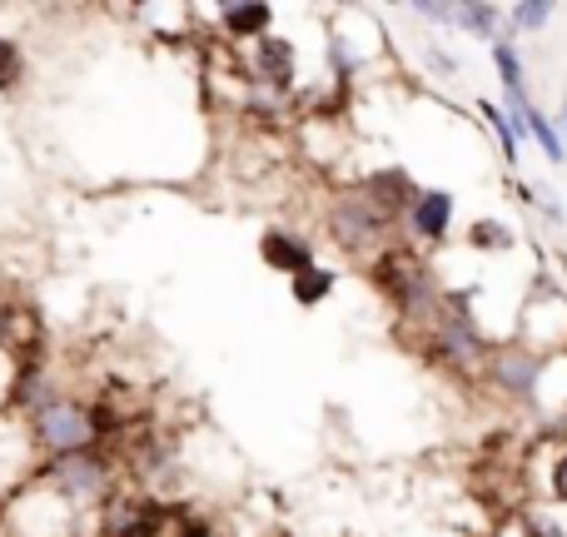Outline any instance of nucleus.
Instances as JSON below:
<instances>
[{"label":"nucleus","instance_id":"nucleus-1","mask_svg":"<svg viewBox=\"0 0 567 537\" xmlns=\"http://www.w3.org/2000/svg\"><path fill=\"white\" fill-rule=\"evenodd\" d=\"M30 438L50 453V458H65V453H90L95 448V413L80 399H50L30 413Z\"/></svg>","mask_w":567,"mask_h":537},{"label":"nucleus","instance_id":"nucleus-2","mask_svg":"<svg viewBox=\"0 0 567 537\" xmlns=\"http://www.w3.org/2000/svg\"><path fill=\"white\" fill-rule=\"evenodd\" d=\"M373 279H379L383 289L393 293V303H399L403 313H433V303H439L433 269L423 265V259H413L409 249H393V255H383L379 265H373Z\"/></svg>","mask_w":567,"mask_h":537},{"label":"nucleus","instance_id":"nucleus-3","mask_svg":"<svg viewBox=\"0 0 567 537\" xmlns=\"http://www.w3.org/2000/svg\"><path fill=\"white\" fill-rule=\"evenodd\" d=\"M40 483H50L65 503H95L100 493L110 488V468H105V458H100L95 448L90 453H65V458H50L45 468H40Z\"/></svg>","mask_w":567,"mask_h":537},{"label":"nucleus","instance_id":"nucleus-4","mask_svg":"<svg viewBox=\"0 0 567 537\" xmlns=\"http://www.w3.org/2000/svg\"><path fill=\"white\" fill-rule=\"evenodd\" d=\"M383 225H389V219L363 195H343L339 209H333V239H343V245H363V239L383 235Z\"/></svg>","mask_w":567,"mask_h":537},{"label":"nucleus","instance_id":"nucleus-5","mask_svg":"<svg viewBox=\"0 0 567 537\" xmlns=\"http://www.w3.org/2000/svg\"><path fill=\"white\" fill-rule=\"evenodd\" d=\"M409 225H413V235H419V239L439 245V239L449 235V225H453V195H449V189H423V195H413Z\"/></svg>","mask_w":567,"mask_h":537},{"label":"nucleus","instance_id":"nucleus-6","mask_svg":"<svg viewBox=\"0 0 567 537\" xmlns=\"http://www.w3.org/2000/svg\"><path fill=\"white\" fill-rule=\"evenodd\" d=\"M255 75L265 80V85H293V45L279 35H259L255 40Z\"/></svg>","mask_w":567,"mask_h":537},{"label":"nucleus","instance_id":"nucleus-7","mask_svg":"<svg viewBox=\"0 0 567 537\" xmlns=\"http://www.w3.org/2000/svg\"><path fill=\"white\" fill-rule=\"evenodd\" d=\"M259 255H265V265L279 269V273H299V269L313 265V249L303 245L299 235H284V229H269L265 245H259Z\"/></svg>","mask_w":567,"mask_h":537},{"label":"nucleus","instance_id":"nucleus-8","mask_svg":"<svg viewBox=\"0 0 567 537\" xmlns=\"http://www.w3.org/2000/svg\"><path fill=\"white\" fill-rule=\"evenodd\" d=\"M493 373H498V383L508 393H528L533 383H538V359H533V353H498Z\"/></svg>","mask_w":567,"mask_h":537},{"label":"nucleus","instance_id":"nucleus-9","mask_svg":"<svg viewBox=\"0 0 567 537\" xmlns=\"http://www.w3.org/2000/svg\"><path fill=\"white\" fill-rule=\"evenodd\" d=\"M219 16H225V30L235 40H259L269 30V20H275V10L269 6H225Z\"/></svg>","mask_w":567,"mask_h":537},{"label":"nucleus","instance_id":"nucleus-10","mask_svg":"<svg viewBox=\"0 0 567 537\" xmlns=\"http://www.w3.org/2000/svg\"><path fill=\"white\" fill-rule=\"evenodd\" d=\"M289 289H293V299H299V303H323V299H329V289H333V269H323V265L299 269L289 279Z\"/></svg>","mask_w":567,"mask_h":537},{"label":"nucleus","instance_id":"nucleus-11","mask_svg":"<svg viewBox=\"0 0 567 537\" xmlns=\"http://www.w3.org/2000/svg\"><path fill=\"white\" fill-rule=\"evenodd\" d=\"M453 25H468L478 40L498 35V6H453Z\"/></svg>","mask_w":567,"mask_h":537},{"label":"nucleus","instance_id":"nucleus-12","mask_svg":"<svg viewBox=\"0 0 567 537\" xmlns=\"http://www.w3.org/2000/svg\"><path fill=\"white\" fill-rule=\"evenodd\" d=\"M20 75H25V50L10 35H0V90H16Z\"/></svg>","mask_w":567,"mask_h":537},{"label":"nucleus","instance_id":"nucleus-13","mask_svg":"<svg viewBox=\"0 0 567 537\" xmlns=\"http://www.w3.org/2000/svg\"><path fill=\"white\" fill-rule=\"evenodd\" d=\"M493 60H498V70H503L508 95H523V60H518V50H513L508 40H498V45H493Z\"/></svg>","mask_w":567,"mask_h":537},{"label":"nucleus","instance_id":"nucleus-14","mask_svg":"<svg viewBox=\"0 0 567 537\" xmlns=\"http://www.w3.org/2000/svg\"><path fill=\"white\" fill-rule=\"evenodd\" d=\"M483 115H488L493 135H498V140H503V155H508V159H518V130H513L508 110H503V105H483Z\"/></svg>","mask_w":567,"mask_h":537},{"label":"nucleus","instance_id":"nucleus-15","mask_svg":"<svg viewBox=\"0 0 567 537\" xmlns=\"http://www.w3.org/2000/svg\"><path fill=\"white\" fill-rule=\"evenodd\" d=\"M473 245H478V249H508V245H513V229H508V225H493V219H483V225H473Z\"/></svg>","mask_w":567,"mask_h":537},{"label":"nucleus","instance_id":"nucleus-16","mask_svg":"<svg viewBox=\"0 0 567 537\" xmlns=\"http://www.w3.org/2000/svg\"><path fill=\"white\" fill-rule=\"evenodd\" d=\"M553 16V6H513V25L523 30V35H533V30H543Z\"/></svg>","mask_w":567,"mask_h":537},{"label":"nucleus","instance_id":"nucleus-17","mask_svg":"<svg viewBox=\"0 0 567 537\" xmlns=\"http://www.w3.org/2000/svg\"><path fill=\"white\" fill-rule=\"evenodd\" d=\"M528 537H563V533L553 528L548 518H528Z\"/></svg>","mask_w":567,"mask_h":537},{"label":"nucleus","instance_id":"nucleus-18","mask_svg":"<svg viewBox=\"0 0 567 537\" xmlns=\"http://www.w3.org/2000/svg\"><path fill=\"white\" fill-rule=\"evenodd\" d=\"M419 16H429V20H453V6H419Z\"/></svg>","mask_w":567,"mask_h":537},{"label":"nucleus","instance_id":"nucleus-19","mask_svg":"<svg viewBox=\"0 0 567 537\" xmlns=\"http://www.w3.org/2000/svg\"><path fill=\"white\" fill-rule=\"evenodd\" d=\"M553 488H558V498L567 503V458L558 463V478H553Z\"/></svg>","mask_w":567,"mask_h":537},{"label":"nucleus","instance_id":"nucleus-20","mask_svg":"<svg viewBox=\"0 0 567 537\" xmlns=\"http://www.w3.org/2000/svg\"><path fill=\"white\" fill-rule=\"evenodd\" d=\"M563 135H567V110H563Z\"/></svg>","mask_w":567,"mask_h":537}]
</instances>
